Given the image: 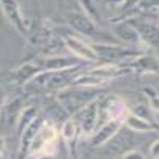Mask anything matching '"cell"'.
<instances>
[{"label": "cell", "mask_w": 159, "mask_h": 159, "mask_svg": "<svg viewBox=\"0 0 159 159\" xmlns=\"http://www.w3.org/2000/svg\"><path fill=\"white\" fill-rule=\"evenodd\" d=\"M55 140H57V132L54 128L43 125L35 137L32 139V153L35 154H52L54 153V147H55Z\"/></svg>", "instance_id": "6da1fadb"}, {"label": "cell", "mask_w": 159, "mask_h": 159, "mask_svg": "<svg viewBox=\"0 0 159 159\" xmlns=\"http://www.w3.org/2000/svg\"><path fill=\"white\" fill-rule=\"evenodd\" d=\"M3 150H5V139L0 135V153H2Z\"/></svg>", "instance_id": "ba28073f"}, {"label": "cell", "mask_w": 159, "mask_h": 159, "mask_svg": "<svg viewBox=\"0 0 159 159\" xmlns=\"http://www.w3.org/2000/svg\"><path fill=\"white\" fill-rule=\"evenodd\" d=\"M123 159H145L139 151H129L128 154H125L123 156Z\"/></svg>", "instance_id": "52a82bcc"}, {"label": "cell", "mask_w": 159, "mask_h": 159, "mask_svg": "<svg viewBox=\"0 0 159 159\" xmlns=\"http://www.w3.org/2000/svg\"><path fill=\"white\" fill-rule=\"evenodd\" d=\"M76 131H77L76 123H73V121H66V123L63 125L61 134H63V137H65L66 140H71L74 135H76Z\"/></svg>", "instance_id": "5b68a950"}, {"label": "cell", "mask_w": 159, "mask_h": 159, "mask_svg": "<svg viewBox=\"0 0 159 159\" xmlns=\"http://www.w3.org/2000/svg\"><path fill=\"white\" fill-rule=\"evenodd\" d=\"M68 44H70V48L79 55V57H82V58H95V54L90 51V48H85L82 43H79V41H76V39H68Z\"/></svg>", "instance_id": "3957f363"}, {"label": "cell", "mask_w": 159, "mask_h": 159, "mask_svg": "<svg viewBox=\"0 0 159 159\" xmlns=\"http://www.w3.org/2000/svg\"><path fill=\"white\" fill-rule=\"evenodd\" d=\"M95 121H96V112L92 109L90 110L88 109V112L85 113V117H84V120H82V129H84V132H90L93 128H95Z\"/></svg>", "instance_id": "277c9868"}, {"label": "cell", "mask_w": 159, "mask_h": 159, "mask_svg": "<svg viewBox=\"0 0 159 159\" xmlns=\"http://www.w3.org/2000/svg\"><path fill=\"white\" fill-rule=\"evenodd\" d=\"M118 126H120V123H118V120H115V121H110V123H107L101 131H99V134H98V137L95 139V143H101V142H106V140H109L112 135H115V131L118 129Z\"/></svg>", "instance_id": "7a4b0ae2"}, {"label": "cell", "mask_w": 159, "mask_h": 159, "mask_svg": "<svg viewBox=\"0 0 159 159\" xmlns=\"http://www.w3.org/2000/svg\"><path fill=\"white\" fill-rule=\"evenodd\" d=\"M128 125H129L131 128H134V129H137V131H147V129H151L150 125H147V123H143V121H140V120H137V118H134V117H131V118L128 120Z\"/></svg>", "instance_id": "8992f818"}]
</instances>
